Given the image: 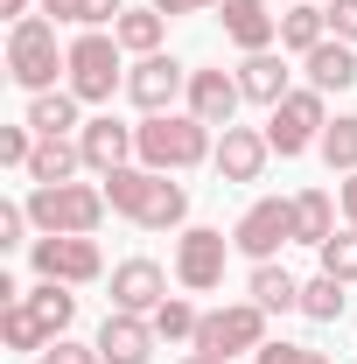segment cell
<instances>
[{
	"label": "cell",
	"instance_id": "3",
	"mask_svg": "<svg viewBox=\"0 0 357 364\" xmlns=\"http://www.w3.org/2000/svg\"><path fill=\"white\" fill-rule=\"evenodd\" d=\"M56 70H70V49H56V21L49 14H28L7 28V77L28 91H56Z\"/></svg>",
	"mask_w": 357,
	"mask_h": 364
},
{
	"label": "cell",
	"instance_id": "23",
	"mask_svg": "<svg viewBox=\"0 0 357 364\" xmlns=\"http://www.w3.org/2000/svg\"><path fill=\"white\" fill-rule=\"evenodd\" d=\"M252 301H260L267 316H287V309H302V280L287 267H273V259H260V267H252Z\"/></svg>",
	"mask_w": 357,
	"mask_h": 364
},
{
	"label": "cell",
	"instance_id": "20",
	"mask_svg": "<svg viewBox=\"0 0 357 364\" xmlns=\"http://www.w3.org/2000/svg\"><path fill=\"white\" fill-rule=\"evenodd\" d=\"M78 168H85V147L70 134V140H36V154H28L21 176L36 182V189H49V182H78Z\"/></svg>",
	"mask_w": 357,
	"mask_h": 364
},
{
	"label": "cell",
	"instance_id": "36",
	"mask_svg": "<svg viewBox=\"0 0 357 364\" xmlns=\"http://www.w3.org/2000/svg\"><path fill=\"white\" fill-rule=\"evenodd\" d=\"M28 238V203H0V252Z\"/></svg>",
	"mask_w": 357,
	"mask_h": 364
},
{
	"label": "cell",
	"instance_id": "6",
	"mask_svg": "<svg viewBox=\"0 0 357 364\" xmlns=\"http://www.w3.org/2000/svg\"><path fill=\"white\" fill-rule=\"evenodd\" d=\"M267 343V309L260 301H231V309H211L196 343L189 350H218V358H238V350H260Z\"/></svg>",
	"mask_w": 357,
	"mask_h": 364
},
{
	"label": "cell",
	"instance_id": "38",
	"mask_svg": "<svg viewBox=\"0 0 357 364\" xmlns=\"http://www.w3.org/2000/svg\"><path fill=\"white\" fill-rule=\"evenodd\" d=\"M85 7H91V0H43L49 21H78V28H85Z\"/></svg>",
	"mask_w": 357,
	"mask_h": 364
},
{
	"label": "cell",
	"instance_id": "16",
	"mask_svg": "<svg viewBox=\"0 0 357 364\" xmlns=\"http://www.w3.org/2000/svg\"><path fill=\"white\" fill-rule=\"evenodd\" d=\"M218 21H224V36L245 49V56H260V49L280 43V14H273L267 0H218Z\"/></svg>",
	"mask_w": 357,
	"mask_h": 364
},
{
	"label": "cell",
	"instance_id": "30",
	"mask_svg": "<svg viewBox=\"0 0 357 364\" xmlns=\"http://www.w3.org/2000/svg\"><path fill=\"white\" fill-rule=\"evenodd\" d=\"M147 322H154V336H161V343H196V329H203V316H196L182 294H169V301H161Z\"/></svg>",
	"mask_w": 357,
	"mask_h": 364
},
{
	"label": "cell",
	"instance_id": "12",
	"mask_svg": "<svg viewBox=\"0 0 357 364\" xmlns=\"http://www.w3.org/2000/svg\"><path fill=\"white\" fill-rule=\"evenodd\" d=\"M161 196H169V176H154V168H112L105 176V203L119 210V218H134V225H154V210H161Z\"/></svg>",
	"mask_w": 357,
	"mask_h": 364
},
{
	"label": "cell",
	"instance_id": "7",
	"mask_svg": "<svg viewBox=\"0 0 357 364\" xmlns=\"http://www.w3.org/2000/svg\"><path fill=\"white\" fill-rule=\"evenodd\" d=\"M287 238H294V196H260V203L231 225V245H238L252 267H260V259H273Z\"/></svg>",
	"mask_w": 357,
	"mask_h": 364
},
{
	"label": "cell",
	"instance_id": "10",
	"mask_svg": "<svg viewBox=\"0 0 357 364\" xmlns=\"http://www.w3.org/2000/svg\"><path fill=\"white\" fill-rule=\"evenodd\" d=\"M189 91V70H182L176 56H140L134 70H127V98H134L140 112H176V98Z\"/></svg>",
	"mask_w": 357,
	"mask_h": 364
},
{
	"label": "cell",
	"instance_id": "39",
	"mask_svg": "<svg viewBox=\"0 0 357 364\" xmlns=\"http://www.w3.org/2000/svg\"><path fill=\"white\" fill-rule=\"evenodd\" d=\"M147 7H161V14L176 21V14H203V7H218V0H147Z\"/></svg>",
	"mask_w": 357,
	"mask_h": 364
},
{
	"label": "cell",
	"instance_id": "15",
	"mask_svg": "<svg viewBox=\"0 0 357 364\" xmlns=\"http://www.w3.org/2000/svg\"><path fill=\"white\" fill-rule=\"evenodd\" d=\"M154 343H161V336H154V322H147V316L112 309V316L98 322V358H105V364H147V358H154Z\"/></svg>",
	"mask_w": 357,
	"mask_h": 364
},
{
	"label": "cell",
	"instance_id": "31",
	"mask_svg": "<svg viewBox=\"0 0 357 364\" xmlns=\"http://www.w3.org/2000/svg\"><path fill=\"white\" fill-rule=\"evenodd\" d=\"M315 252H322V273H336L343 287L357 280V231H336V238H329V245H315Z\"/></svg>",
	"mask_w": 357,
	"mask_h": 364
},
{
	"label": "cell",
	"instance_id": "34",
	"mask_svg": "<svg viewBox=\"0 0 357 364\" xmlns=\"http://www.w3.org/2000/svg\"><path fill=\"white\" fill-rule=\"evenodd\" d=\"M43 364H105V358H98V343H78V336H56V343L43 350Z\"/></svg>",
	"mask_w": 357,
	"mask_h": 364
},
{
	"label": "cell",
	"instance_id": "13",
	"mask_svg": "<svg viewBox=\"0 0 357 364\" xmlns=\"http://www.w3.org/2000/svg\"><path fill=\"white\" fill-rule=\"evenodd\" d=\"M161 301H169V273L154 267V259H119V267H112V309L154 316Z\"/></svg>",
	"mask_w": 357,
	"mask_h": 364
},
{
	"label": "cell",
	"instance_id": "33",
	"mask_svg": "<svg viewBox=\"0 0 357 364\" xmlns=\"http://www.w3.org/2000/svg\"><path fill=\"white\" fill-rule=\"evenodd\" d=\"M252 364H329V350H309V343H260Z\"/></svg>",
	"mask_w": 357,
	"mask_h": 364
},
{
	"label": "cell",
	"instance_id": "37",
	"mask_svg": "<svg viewBox=\"0 0 357 364\" xmlns=\"http://www.w3.org/2000/svg\"><path fill=\"white\" fill-rule=\"evenodd\" d=\"M119 14H127V0H91V7H85V28H112Z\"/></svg>",
	"mask_w": 357,
	"mask_h": 364
},
{
	"label": "cell",
	"instance_id": "41",
	"mask_svg": "<svg viewBox=\"0 0 357 364\" xmlns=\"http://www.w3.org/2000/svg\"><path fill=\"white\" fill-rule=\"evenodd\" d=\"M28 7H36V0H0V14H7V21H28Z\"/></svg>",
	"mask_w": 357,
	"mask_h": 364
},
{
	"label": "cell",
	"instance_id": "17",
	"mask_svg": "<svg viewBox=\"0 0 357 364\" xmlns=\"http://www.w3.org/2000/svg\"><path fill=\"white\" fill-rule=\"evenodd\" d=\"M267 134H252V127H224V140H218V154H211V161H218V176L224 182H260L267 176Z\"/></svg>",
	"mask_w": 357,
	"mask_h": 364
},
{
	"label": "cell",
	"instance_id": "9",
	"mask_svg": "<svg viewBox=\"0 0 357 364\" xmlns=\"http://www.w3.org/2000/svg\"><path fill=\"white\" fill-rule=\"evenodd\" d=\"M238 105H245V85H238V70H189L182 112H196L203 127H238Z\"/></svg>",
	"mask_w": 357,
	"mask_h": 364
},
{
	"label": "cell",
	"instance_id": "21",
	"mask_svg": "<svg viewBox=\"0 0 357 364\" xmlns=\"http://www.w3.org/2000/svg\"><path fill=\"white\" fill-rule=\"evenodd\" d=\"M238 85H245V98H252V105H280V98H287V63H280V56H273V49H260V56H245V63H238Z\"/></svg>",
	"mask_w": 357,
	"mask_h": 364
},
{
	"label": "cell",
	"instance_id": "19",
	"mask_svg": "<svg viewBox=\"0 0 357 364\" xmlns=\"http://www.w3.org/2000/svg\"><path fill=\"white\" fill-rule=\"evenodd\" d=\"M78 105H85V98H78L70 85H56V91H36V98H28V127H36L43 140H70L78 127H85V119H78Z\"/></svg>",
	"mask_w": 357,
	"mask_h": 364
},
{
	"label": "cell",
	"instance_id": "42",
	"mask_svg": "<svg viewBox=\"0 0 357 364\" xmlns=\"http://www.w3.org/2000/svg\"><path fill=\"white\" fill-rule=\"evenodd\" d=\"M182 364H231V358H218V350H189Z\"/></svg>",
	"mask_w": 357,
	"mask_h": 364
},
{
	"label": "cell",
	"instance_id": "1",
	"mask_svg": "<svg viewBox=\"0 0 357 364\" xmlns=\"http://www.w3.org/2000/svg\"><path fill=\"white\" fill-rule=\"evenodd\" d=\"M134 147H140V168H154V176H182V168H196V161L218 154L211 127L196 112H147L134 127Z\"/></svg>",
	"mask_w": 357,
	"mask_h": 364
},
{
	"label": "cell",
	"instance_id": "26",
	"mask_svg": "<svg viewBox=\"0 0 357 364\" xmlns=\"http://www.w3.org/2000/svg\"><path fill=\"white\" fill-rule=\"evenodd\" d=\"M315 43H329V14H322L315 0H302V7H287V14H280V49L309 56Z\"/></svg>",
	"mask_w": 357,
	"mask_h": 364
},
{
	"label": "cell",
	"instance_id": "11",
	"mask_svg": "<svg viewBox=\"0 0 357 364\" xmlns=\"http://www.w3.org/2000/svg\"><path fill=\"white\" fill-rule=\"evenodd\" d=\"M224 231H211V225H189L182 231V245H176V280L189 287V294H211L224 280Z\"/></svg>",
	"mask_w": 357,
	"mask_h": 364
},
{
	"label": "cell",
	"instance_id": "14",
	"mask_svg": "<svg viewBox=\"0 0 357 364\" xmlns=\"http://www.w3.org/2000/svg\"><path fill=\"white\" fill-rule=\"evenodd\" d=\"M78 147H85V168L91 176H112V168H127L140 147H134V127H119L112 112H98V119H85L78 127Z\"/></svg>",
	"mask_w": 357,
	"mask_h": 364
},
{
	"label": "cell",
	"instance_id": "18",
	"mask_svg": "<svg viewBox=\"0 0 357 364\" xmlns=\"http://www.w3.org/2000/svg\"><path fill=\"white\" fill-rule=\"evenodd\" d=\"M302 70H309V85L322 91V98H329V91H351L357 85V43H336V36H329V43H315L309 56H302Z\"/></svg>",
	"mask_w": 357,
	"mask_h": 364
},
{
	"label": "cell",
	"instance_id": "35",
	"mask_svg": "<svg viewBox=\"0 0 357 364\" xmlns=\"http://www.w3.org/2000/svg\"><path fill=\"white\" fill-rule=\"evenodd\" d=\"M322 14H329V36L336 43H357V0H322Z\"/></svg>",
	"mask_w": 357,
	"mask_h": 364
},
{
	"label": "cell",
	"instance_id": "4",
	"mask_svg": "<svg viewBox=\"0 0 357 364\" xmlns=\"http://www.w3.org/2000/svg\"><path fill=\"white\" fill-rule=\"evenodd\" d=\"M322 127H329V98H322L315 85H302V91H287V98L267 112V147L280 154V161H294V154H309L315 140H322Z\"/></svg>",
	"mask_w": 357,
	"mask_h": 364
},
{
	"label": "cell",
	"instance_id": "32",
	"mask_svg": "<svg viewBox=\"0 0 357 364\" xmlns=\"http://www.w3.org/2000/svg\"><path fill=\"white\" fill-rule=\"evenodd\" d=\"M36 127H28V119H21V127H0V161H7V168H28V154H36Z\"/></svg>",
	"mask_w": 357,
	"mask_h": 364
},
{
	"label": "cell",
	"instance_id": "29",
	"mask_svg": "<svg viewBox=\"0 0 357 364\" xmlns=\"http://www.w3.org/2000/svg\"><path fill=\"white\" fill-rule=\"evenodd\" d=\"M343 301H351V294H343L336 273H315L309 287H302V316L309 322H343Z\"/></svg>",
	"mask_w": 357,
	"mask_h": 364
},
{
	"label": "cell",
	"instance_id": "8",
	"mask_svg": "<svg viewBox=\"0 0 357 364\" xmlns=\"http://www.w3.org/2000/svg\"><path fill=\"white\" fill-rule=\"evenodd\" d=\"M28 259H36V280H63V287H85L105 273L98 238H28Z\"/></svg>",
	"mask_w": 357,
	"mask_h": 364
},
{
	"label": "cell",
	"instance_id": "2",
	"mask_svg": "<svg viewBox=\"0 0 357 364\" xmlns=\"http://www.w3.org/2000/svg\"><path fill=\"white\" fill-rule=\"evenodd\" d=\"M105 182H49V189H28V225L43 238H91L105 225Z\"/></svg>",
	"mask_w": 357,
	"mask_h": 364
},
{
	"label": "cell",
	"instance_id": "22",
	"mask_svg": "<svg viewBox=\"0 0 357 364\" xmlns=\"http://www.w3.org/2000/svg\"><path fill=\"white\" fill-rule=\"evenodd\" d=\"M21 301L36 309V322H43L49 336H70V322H78V294H70L63 280H36V287H28Z\"/></svg>",
	"mask_w": 357,
	"mask_h": 364
},
{
	"label": "cell",
	"instance_id": "5",
	"mask_svg": "<svg viewBox=\"0 0 357 364\" xmlns=\"http://www.w3.org/2000/svg\"><path fill=\"white\" fill-rule=\"evenodd\" d=\"M63 85L78 91L85 105H105L112 91L127 85V70H119V36H105V28H85V36L70 43V70H63Z\"/></svg>",
	"mask_w": 357,
	"mask_h": 364
},
{
	"label": "cell",
	"instance_id": "40",
	"mask_svg": "<svg viewBox=\"0 0 357 364\" xmlns=\"http://www.w3.org/2000/svg\"><path fill=\"white\" fill-rule=\"evenodd\" d=\"M336 203H343V218H351V231H357V176L343 182V189H336Z\"/></svg>",
	"mask_w": 357,
	"mask_h": 364
},
{
	"label": "cell",
	"instance_id": "25",
	"mask_svg": "<svg viewBox=\"0 0 357 364\" xmlns=\"http://www.w3.org/2000/svg\"><path fill=\"white\" fill-rule=\"evenodd\" d=\"M0 336H7V350H21V358H43L49 343H56L43 322H36L28 301H7V309H0Z\"/></svg>",
	"mask_w": 357,
	"mask_h": 364
},
{
	"label": "cell",
	"instance_id": "28",
	"mask_svg": "<svg viewBox=\"0 0 357 364\" xmlns=\"http://www.w3.org/2000/svg\"><path fill=\"white\" fill-rule=\"evenodd\" d=\"M315 147H322V161H329L336 176H357V112H336Z\"/></svg>",
	"mask_w": 357,
	"mask_h": 364
},
{
	"label": "cell",
	"instance_id": "24",
	"mask_svg": "<svg viewBox=\"0 0 357 364\" xmlns=\"http://www.w3.org/2000/svg\"><path fill=\"white\" fill-rule=\"evenodd\" d=\"M294 238H302V245H329V238H336V203H329V189H302V196H294Z\"/></svg>",
	"mask_w": 357,
	"mask_h": 364
},
{
	"label": "cell",
	"instance_id": "27",
	"mask_svg": "<svg viewBox=\"0 0 357 364\" xmlns=\"http://www.w3.org/2000/svg\"><path fill=\"white\" fill-rule=\"evenodd\" d=\"M161 28H169V14H161V7H127V14L112 21L119 49H134V56H154V49H161Z\"/></svg>",
	"mask_w": 357,
	"mask_h": 364
}]
</instances>
